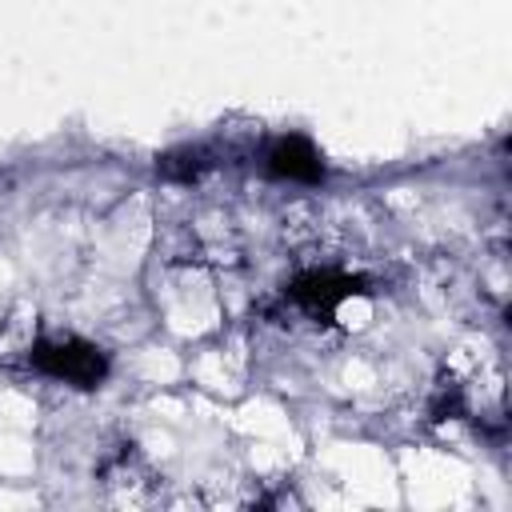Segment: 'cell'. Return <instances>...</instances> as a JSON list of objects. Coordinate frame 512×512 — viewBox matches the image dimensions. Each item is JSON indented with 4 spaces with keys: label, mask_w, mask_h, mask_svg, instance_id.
I'll return each mask as SVG.
<instances>
[{
    "label": "cell",
    "mask_w": 512,
    "mask_h": 512,
    "mask_svg": "<svg viewBox=\"0 0 512 512\" xmlns=\"http://www.w3.org/2000/svg\"><path fill=\"white\" fill-rule=\"evenodd\" d=\"M272 168L284 172V176H304V180H312V176L320 172V160H316V152L308 148V140L292 136V140H280V144H276Z\"/></svg>",
    "instance_id": "2"
},
{
    "label": "cell",
    "mask_w": 512,
    "mask_h": 512,
    "mask_svg": "<svg viewBox=\"0 0 512 512\" xmlns=\"http://www.w3.org/2000/svg\"><path fill=\"white\" fill-rule=\"evenodd\" d=\"M40 368L72 384H96L104 376V356L88 344H56V348H40Z\"/></svg>",
    "instance_id": "1"
}]
</instances>
